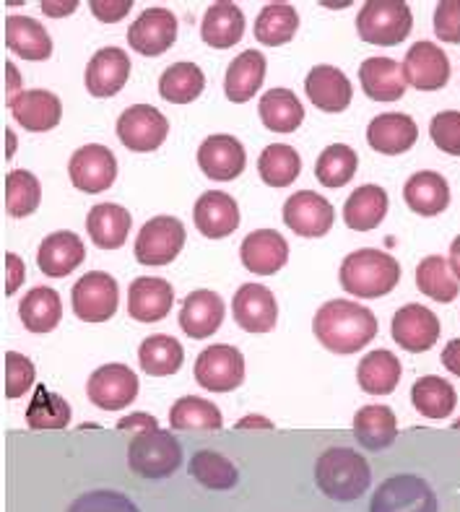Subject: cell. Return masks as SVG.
I'll list each match as a JSON object with an SVG mask.
<instances>
[{
  "label": "cell",
  "instance_id": "1",
  "mask_svg": "<svg viewBox=\"0 0 460 512\" xmlns=\"http://www.w3.org/2000/svg\"><path fill=\"white\" fill-rule=\"evenodd\" d=\"M312 331L320 346L333 354H357L377 336V318L357 302L331 299L315 312Z\"/></svg>",
  "mask_w": 460,
  "mask_h": 512
},
{
  "label": "cell",
  "instance_id": "2",
  "mask_svg": "<svg viewBox=\"0 0 460 512\" xmlns=\"http://www.w3.org/2000/svg\"><path fill=\"white\" fill-rule=\"evenodd\" d=\"M341 286L354 297L377 299L390 294L401 281V263L393 255L375 250V247H362L357 253L346 255L341 263Z\"/></svg>",
  "mask_w": 460,
  "mask_h": 512
},
{
  "label": "cell",
  "instance_id": "3",
  "mask_svg": "<svg viewBox=\"0 0 460 512\" xmlns=\"http://www.w3.org/2000/svg\"><path fill=\"white\" fill-rule=\"evenodd\" d=\"M372 471L364 455L351 448L325 450L315 463V484L325 497L336 502H354L370 489Z\"/></svg>",
  "mask_w": 460,
  "mask_h": 512
},
{
  "label": "cell",
  "instance_id": "4",
  "mask_svg": "<svg viewBox=\"0 0 460 512\" xmlns=\"http://www.w3.org/2000/svg\"><path fill=\"white\" fill-rule=\"evenodd\" d=\"M182 448L167 429H151L133 437L128 448V466L143 479H167L180 468Z\"/></svg>",
  "mask_w": 460,
  "mask_h": 512
},
{
  "label": "cell",
  "instance_id": "5",
  "mask_svg": "<svg viewBox=\"0 0 460 512\" xmlns=\"http://www.w3.org/2000/svg\"><path fill=\"white\" fill-rule=\"evenodd\" d=\"M414 16L403 0H370L357 13V32L370 45H401L411 34Z\"/></svg>",
  "mask_w": 460,
  "mask_h": 512
},
{
  "label": "cell",
  "instance_id": "6",
  "mask_svg": "<svg viewBox=\"0 0 460 512\" xmlns=\"http://www.w3.org/2000/svg\"><path fill=\"white\" fill-rule=\"evenodd\" d=\"M195 380L211 393H229L237 390L245 380V357L240 349L229 344L206 346L195 359Z\"/></svg>",
  "mask_w": 460,
  "mask_h": 512
},
{
  "label": "cell",
  "instance_id": "7",
  "mask_svg": "<svg viewBox=\"0 0 460 512\" xmlns=\"http://www.w3.org/2000/svg\"><path fill=\"white\" fill-rule=\"evenodd\" d=\"M185 245V227L175 216H154L136 237V260L141 266H167Z\"/></svg>",
  "mask_w": 460,
  "mask_h": 512
},
{
  "label": "cell",
  "instance_id": "8",
  "mask_svg": "<svg viewBox=\"0 0 460 512\" xmlns=\"http://www.w3.org/2000/svg\"><path fill=\"white\" fill-rule=\"evenodd\" d=\"M370 512H437V497L424 479L401 474L377 487Z\"/></svg>",
  "mask_w": 460,
  "mask_h": 512
},
{
  "label": "cell",
  "instance_id": "9",
  "mask_svg": "<svg viewBox=\"0 0 460 512\" xmlns=\"http://www.w3.org/2000/svg\"><path fill=\"white\" fill-rule=\"evenodd\" d=\"M117 281L110 273L91 271L73 284V312L84 323H107L117 312Z\"/></svg>",
  "mask_w": 460,
  "mask_h": 512
},
{
  "label": "cell",
  "instance_id": "10",
  "mask_svg": "<svg viewBox=\"0 0 460 512\" xmlns=\"http://www.w3.org/2000/svg\"><path fill=\"white\" fill-rule=\"evenodd\" d=\"M167 133V117L151 104H133L117 117V138L123 141L125 149L138 151V154H149V151L159 149Z\"/></svg>",
  "mask_w": 460,
  "mask_h": 512
},
{
  "label": "cell",
  "instance_id": "11",
  "mask_svg": "<svg viewBox=\"0 0 460 512\" xmlns=\"http://www.w3.org/2000/svg\"><path fill=\"white\" fill-rule=\"evenodd\" d=\"M86 393L89 401L102 411L128 409L138 396V377L125 364H104L91 372Z\"/></svg>",
  "mask_w": 460,
  "mask_h": 512
},
{
  "label": "cell",
  "instance_id": "12",
  "mask_svg": "<svg viewBox=\"0 0 460 512\" xmlns=\"http://www.w3.org/2000/svg\"><path fill=\"white\" fill-rule=\"evenodd\" d=\"M68 175H71L73 188L84 193H104L112 188L117 177V159L102 143H89L71 156Z\"/></svg>",
  "mask_w": 460,
  "mask_h": 512
},
{
  "label": "cell",
  "instance_id": "13",
  "mask_svg": "<svg viewBox=\"0 0 460 512\" xmlns=\"http://www.w3.org/2000/svg\"><path fill=\"white\" fill-rule=\"evenodd\" d=\"M336 211L328 203V198L318 195L315 190H299L284 203V221L299 237H323L331 232Z\"/></svg>",
  "mask_w": 460,
  "mask_h": 512
},
{
  "label": "cell",
  "instance_id": "14",
  "mask_svg": "<svg viewBox=\"0 0 460 512\" xmlns=\"http://www.w3.org/2000/svg\"><path fill=\"white\" fill-rule=\"evenodd\" d=\"M234 323L247 333H271L279 323V305L263 284H242L232 299Z\"/></svg>",
  "mask_w": 460,
  "mask_h": 512
},
{
  "label": "cell",
  "instance_id": "15",
  "mask_svg": "<svg viewBox=\"0 0 460 512\" xmlns=\"http://www.w3.org/2000/svg\"><path fill=\"white\" fill-rule=\"evenodd\" d=\"M403 76L406 84L419 91H437L448 86L450 81V60L442 47L435 42H416L403 60Z\"/></svg>",
  "mask_w": 460,
  "mask_h": 512
},
{
  "label": "cell",
  "instance_id": "16",
  "mask_svg": "<svg viewBox=\"0 0 460 512\" xmlns=\"http://www.w3.org/2000/svg\"><path fill=\"white\" fill-rule=\"evenodd\" d=\"M177 39V19L167 8L143 11L128 29V45L146 58L164 55Z\"/></svg>",
  "mask_w": 460,
  "mask_h": 512
},
{
  "label": "cell",
  "instance_id": "17",
  "mask_svg": "<svg viewBox=\"0 0 460 512\" xmlns=\"http://www.w3.org/2000/svg\"><path fill=\"white\" fill-rule=\"evenodd\" d=\"M393 338L411 354H422L440 338V318L424 305H403L393 318Z\"/></svg>",
  "mask_w": 460,
  "mask_h": 512
},
{
  "label": "cell",
  "instance_id": "18",
  "mask_svg": "<svg viewBox=\"0 0 460 512\" xmlns=\"http://www.w3.org/2000/svg\"><path fill=\"white\" fill-rule=\"evenodd\" d=\"M193 221L198 232L208 240H224L240 227V208L232 195L208 190L203 193L193 208Z\"/></svg>",
  "mask_w": 460,
  "mask_h": 512
},
{
  "label": "cell",
  "instance_id": "19",
  "mask_svg": "<svg viewBox=\"0 0 460 512\" xmlns=\"http://www.w3.org/2000/svg\"><path fill=\"white\" fill-rule=\"evenodd\" d=\"M198 167L208 180H237L245 172V146L234 136L206 138L198 149Z\"/></svg>",
  "mask_w": 460,
  "mask_h": 512
},
{
  "label": "cell",
  "instance_id": "20",
  "mask_svg": "<svg viewBox=\"0 0 460 512\" xmlns=\"http://www.w3.org/2000/svg\"><path fill=\"white\" fill-rule=\"evenodd\" d=\"M130 58L120 47H102L86 65V89L91 97L107 99L128 84Z\"/></svg>",
  "mask_w": 460,
  "mask_h": 512
},
{
  "label": "cell",
  "instance_id": "21",
  "mask_svg": "<svg viewBox=\"0 0 460 512\" xmlns=\"http://www.w3.org/2000/svg\"><path fill=\"white\" fill-rule=\"evenodd\" d=\"M175 305V289L164 279L141 276L128 289V315L138 323H159Z\"/></svg>",
  "mask_w": 460,
  "mask_h": 512
},
{
  "label": "cell",
  "instance_id": "22",
  "mask_svg": "<svg viewBox=\"0 0 460 512\" xmlns=\"http://www.w3.org/2000/svg\"><path fill=\"white\" fill-rule=\"evenodd\" d=\"M240 258L247 271L258 273V276H273L286 266L289 245L276 229H258L242 240Z\"/></svg>",
  "mask_w": 460,
  "mask_h": 512
},
{
  "label": "cell",
  "instance_id": "23",
  "mask_svg": "<svg viewBox=\"0 0 460 512\" xmlns=\"http://www.w3.org/2000/svg\"><path fill=\"white\" fill-rule=\"evenodd\" d=\"M8 107H11V115L19 120V125H24L32 133H47L60 123V115H63L60 99L45 89L19 91V94H13Z\"/></svg>",
  "mask_w": 460,
  "mask_h": 512
},
{
  "label": "cell",
  "instance_id": "24",
  "mask_svg": "<svg viewBox=\"0 0 460 512\" xmlns=\"http://www.w3.org/2000/svg\"><path fill=\"white\" fill-rule=\"evenodd\" d=\"M86 258V247L81 237L73 232H55L42 240L37 253L39 271L50 279H63L76 271Z\"/></svg>",
  "mask_w": 460,
  "mask_h": 512
},
{
  "label": "cell",
  "instance_id": "25",
  "mask_svg": "<svg viewBox=\"0 0 460 512\" xmlns=\"http://www.w3.org/2000/svg\"><path fill=\"white\" fill-rule=\"evenodd\" d=\"M419 138V128L409 115L403 112H388V115H377L367 128V143L377 154L398 156L406 154Z\"/></svg>",
  "mask_w": 460,
  "mask_h": 512
},
{
  "label": "cell",
  "instance_id": "26",
  "mask_svg": "<svg viewBox=\"0 0 460 512\" xmlns=\"http://www.w3.org/2000/svg\"><path fill=\"white\" fill-rule=\"evenodd\" d=\"M224 323V302L211 289H198L188 294L180 310V328L190 338L214 336Z\"/></svg>",
  "mask_w": 460,
  "mask_h": 512
},
{
  "label": "cell",
  "instance_id": "27",
  "mask_svg": "<svg viewBox=\"0 0 460 512\" xmlns=\"http://www.w3.org/2000/svg\"><path fill=\"white\" fill-rule=\"evenodd\" d=\"M305 91L323 112H344L351 104V81L333 65H315L305 78Z\"/></svg>",
  "mask_w": 460,
  "mask_h": 512
},
{
  "label": "cell",
  "instance_id": "28",
  "mask_svg": "<svg viewBox=\"0 0 460 512\" xmlns=\"http://www.w3.org/2000/svg\"><path fill=\"white\" fill-rule=\"evenodd\" d=\"M403 201L419 216H437L450 206V185L440 172L424 169L403 185Z\"/></svg>",
  "mask_w": 460,
  "mask_h": 512
},
{
  "label": "cell",
  "instance_id": "29",
  "mask_svg": "<svg viewBox=\"0 0 460 512\" xmlns=\"http://www.w3.org/2000/svg\"><path fill=\"white\" fill-rule=\"evenodd\" d=\"M359 81L364 94L375 102H396L406 94L403 65L393 58H367L359 65Z\"/></svg>",
  "mask_w": 460,
  "mask_h": 512
},
{
  "label": "cell",
  "instance_id": "30",
  "mask_svg": "<svg viewBox=\"0 0 460 512\" xmlns=\"http://www.w3.org/2000/svg\"><path fill=\"white\" fill-rule=\"evenodd\" d=\"M245 34V13L240 6H234L229 0H221L208 8L201 24V37L208 47L216 50H229Z\"/></svg>",
  "mask_w": 460,
  "mask_h": 512
},
{
  "label": "cell",
  "instance_id": "31",
  "mask_svg": "<svg viewBox=\"0 0 460 512\" xmlns=\"http://www.w3.org/2000/svg\"><path fill=\"white\" fill-rule=\"evenodd\" d=\"M6 45L24 60H47L52 55V39L45 26L21 13L6 19Z\"/></svg>",
  "mask_w": 460,
  "mask_h": 512
},
{
  "label": "cell",
  "instance_id": "32",
  "mask_svg": "<svg viewBox=\"0 0 460 512\" xmlns=\"http://www.w3.org/2000/svg\"><path fill=\"white\" fill-rule=\"evenodd\" d=\"M266 78V58L258 50H245L229 63L224 76V94L232 102H247L258 94Z\"/></svg>",
  "mask_w": 460,
  "mask_h": 512
},
{
  "label": "cell",
  "instance_id": "33",
  "mask_svg": "<svg viewBox=\"0 0 460 512\" xmlns=\"http://www.w3.org/2000/svg\"><path fill=\"white\" fill-rule=\"evenodd\" d=\"M91 242L102 250H117L123 247L130 234V214L115 203H99L86 216Z\"/></svg>",
  "mask_w": 460,
  "mask_h": 512
},
{
  "label": "cell",
  "instance_id": "34",
  "mask_svg": "<svg viewBox=\"0 0 460 512\" xmlns=\"http://www.w3.org/2000/svg\"><path fill=\"white\" fill-rule=\"evenodd\" d=\"M359 388L370 396H388L401 383V362L393 351H370L357 367Z\"/></svg>",
  "mask_w": 460,
  "mask_h": 512
},
{
  "label": "cell",
  "instance_id": "35",
  "mask_svg": "<svg viewBox=\"0 0 460 512\" xmlns=\"http://www.w3.org/2000/svg\"><path fill=\"white\" fill-rule=\"evenodd\" d=\"M385 214H388V193L380 185H362L349 195L344 206L346 227L354 232H370L380 227Z\"/></svg>",
  "mask_w": 460,
  "mask_h": 512
},
{
  "label": "cell",
  "instance_id": "36",
  "mask_svg": "<svg viewBox=\"0 0 460 512\" xmlns=\"http://www.w3.org/2000/svg\"><path fill=\"white\" fill-rule=\"evenodd\" d=\"M354 437L367 450L390 448L398 437V419L388 406H364L354 416Z\"/></svg>",
  "mask_w": 460,
  "mask_h": 512
},
{
  "label": "cell",
  "instance_id": "37",
  "mask_svg": "<svg viewBox=\"0 0 460 512\" xmlns=\"http://www.w3.org/2000/svg\"><path fill=\"white\" fill-rule=\"evenodd\" d=\"M260 120L273 133H294L305 120V107L289 89H271L260 97Z\"/></svg>",
  "mask_w": 460,
  "mask_h": 512
},
{
  "label": "cell",
  "instance_id": "38",
  "mask_svg": "<svg viewBox=\"0 0 460 512\" xmlns=\"http://www.w3.org/2000/svg\"><path fill=\"white\" fill-rule=\"evenodd\" d=\"M19 318L32 333L55 331V325L63 318L60 294L50 286H34L19 302Z\"/></svg>",
  "mask_w": 460,
  "mask_h": 512
},
{
  "label": "cell",
  "instance_id": "39",
  "mask_svg": "<svg viewBox=\"0 0 460 512\" xmlns=\"http://www.w3.org/2000/svg\"><path fill=\"white\" fill-rule=\"evenodd\" d=\"M411 403L427 419H445V416L453 414L458 396H455V388L445 377L427 375L419 377L414 388H411Z\"/></svg>",
  "mask_w": 460,
  "mask_h": 512
},
{
  "label": "cell",
  "instance_id": "40",
  "mask_svg": "<svg viewBox=\"0 0 460 512\" xmlns=\"http://www.w3.org/2000/svg\"><path fill=\"white\" fill-rule=\"evenodd\" d=\"M185 351H182L180 341L164 333L143 338L141 349H138V362H141L143 372L151 377H167L175 375L182 367Z\"/></svg>",
  "mask_w": 460,
  "mask_h": 512
},
{
  "label": "cell",
  "instance_id": "41",
  "mask_svg": "<svg viewBox=\"0 0 460 512\" xmlns=\"http://www.w3.org/2000/svg\"><path fill=\"white\" fill-rule=\"evenodd\" d=\"M416 286H419V292L440 302V305L453 302L460 292L453 268H450V263L442 255H429V258H424L416 266Z\"/></svg>",
  "mask_w": 460,
  "mask_h": 512
},
{
  "label": "cell",
  "instance_id": "42",
  "mask_svg": "<svg viewBox=\"0 0 460 512\" xmlns=\"http://www.w3.org/2000/svg\"><path fill=\"white\" fill-rule=\"evenodd\" d=\"M299 29V13L289 3H268L255 19V39L266 47L292 42Z\"/></svg>",
  "mask_w": 460,
  "mask_h": 512
},
{
  "label": "cell",
  "instance_id": "43",
  "mask_svg": "<svg viewBox=\"0 0 460 512\" xmlns=\"http://www.w3.org/2000/svg\"><path fill=\"white\" fill-rule=\"evenodd\" d=\"M206 89V76L195 63H175L159 78V94L172 104H190Z\"/></svg>",
  "mask_w": 460,
  "mask_h": 512
},
{
  "label": "cell",
  "instance_id": "44",
  "mask_svg": "<svg viewBox=\"0 0 460 512\" xmlns=\"http://www.w3.org/2000/svg\"><path fill=\"white\" fill-rule=\"evenodd\" d=\"M258 172L260 180L271 185V188H286L292 185L294 180L302 172V159H299L297 151L286 143H271L263 149L258 159Z\"/></svg>",
  "mask_w": 460,
  "mask_h": 512
},
{
  "label": "cell",
  "instance_id": "45",
  "mask_svg": "<svg viewBox=\"0 0 460 512\" xmlns=\"http://www.w3.org/2000/svg\"><path fill=\"white\" fill-rule=\"evenodd\" d=\"M190 476L216 492H227L240 481V471L234 468V463L216 450H198L190 461Z\"/></svg>",
  "mask_w": 460,
  "mask_h": 512
},
{
  "label": "cell",
  "instance_id": "46",
  "mask_svg": "<svg viewBox=\"0 0 460 512\" xmlns=\"http://www.w3.org/2000/svg\"><path fill=\"white\" fill-rule=\"evenodd\" d=\"M169 424H172V429H182V432H190V429L214 432V429H221L224 419H221L219 406H214L206 398L185 396L169 411Z\"/></svg>",
  "mask_w": 460,
  "mask_h": 512
},
{
  "label": "cell",
  "instance_id": "47",
  "mask_svg": "<svg viewBox=\"0 0 460 512\" xmlns=\"http://www.w3.org/2000/svg\"><path fill=\"white\" fill-rule=\"evenodd\" d=\"M357 164V151L346 143H333L320 154L318 164H315V177L325 188H344L346 182L357 175Z\"/></svg>",
  "mask_w": 460,
  "mask_h": 512
},
{
  "label": "cell",
  "instance_id": "48",
  "mask_svg": "<svg viewBox=\"0 0 460 512\" xmlns=\"http://www.w3.org/2000/svg\"><path fill=\"white\" fill-rule=\"evenodd\" d=\"M26 424L29 429H65L71 424V406L58 393L37 388L29 409H26Z\"/></svg>",
  "mask_w": 460,
  "mask_h": 512
},
{
  "label": "cell",
  "instance_id": "49",
  "mask_svg": "<svg viewBox=\"0 0 460 512\" xmlns=\"http://www.w3.org/2000/svg\"><path fill=\"white\" fill-rule=\"evenodd\" d=\"M42 198L39 180L26 169H13L6 177V211L13 219H24L34 214Z\"/></svg>",
  "mask_w": 460,
  "mask_h": 512
},
{
  "label": "cell",
  "instance_id": "50",
  "mask_svg": "<svg viewBox=\"0 0 460 512\" xmlns=\"http://www.w3.org/2000/svg\"><path fill=\"white\" fill-rule=\"evenodd\" d=\"M65 512H141L133 500L115 489H97V492L81 494Z\"/></svg>",
  "mask_w": 460,
  "mask_h": 512
},
{
  "label": "cell",
  "instance_id": "51",
  "mask_svg": "<svg viewBox=\"0 0 460 512\" xmlns=\"http://www.w3.org/2000/svg\"><path fill=\"white\" fill-rule=\"evenodd\" d=\"M429 136L440 151L450 156H460V112L445 110L432 117Z\"/></svg>",
  "mask_w": 460,
  "mask_h": 512
},
{
  "label": "cell",
  "instance_id": "52",
  "mask_svg": "<svg viewBox=\"0 0 460 512\" xmlns=\"http://www.w3.org/2000/svg\"><path fill=\"white\" fill-rule=\"evenodd\" d=\"M34 385V364L32 359L19 354V351H8L6 354V396L21 398L29 393Z\"/></svg>",
  "mask_w": 460,
  "mask_h": 512
},
{
  "label": "cell",
  "instance_id": "53",
  "mask_svg": "<svg viewBox=\"0 0 460 512\" xmlns=\"http://www.w3.org/2000/svg\"><path fill=\"white\" fill-rule=\"evenodd\" d=\"M435 34L448 45H460V0H442L435 8Z\"/></svg>",
  "mask_w": 460,
  "mask_h": 512
},
{
  "label": "cell",
  "instance_id": "54",
  "mask_svg": "<svg viewBox=\"0 0 460 512\" xmlns=\"http://www.w3.org/2000/svg\"><path fill=\"white\" fill-rule=\"evenodd\" d=\"M133 8L130 0H120V3H107V0H91V13L97 16L104 24H112V21L125 19V13Z\"/></svg>",
  "mask_w": 460,
  "mask_h": 512
},
{
  "label": "cell",
  "instance_id": "55",
  "mask_svg": "<svg viewBox=\"0 0 460 512\" xmlns=\"http://www.w3.org/2000/svg\"><path fill=\"white\" fill-rule=\"evenodd\" d=\"M24 263H21V258L16 253H8L6 255V294L11 297V294H16V289L21 286V281H24Z\"/></svg>",
  "mask_w": 460,
  "mask_h": 512
},
{
  "label": "cell",
  "instance_id": "56",
  "mask_svg": "<svg viewBox=\"0 0 460 512\" xmlns=\"http://www.w3.org/2000/svg\"><path fill=\"white\" fill-rule=\"evenodd\" d=\"M117 429H120V432H133V429H136V432H151V429H159V424H156V419H151L149 414H133L120 419Z\"/></svg>",
  "mask_w": 460,
  "mask_h": 512
},
{
  "label": "cell",
  "instance_id": "57",
  "mask_svg": "<svg viewBox=\"0 0 460 512\" xmlns=\"http://www.w3.org/2000/svg\"><path fill=\"white\" fill-rule=\"evenodd\" d=\"M442 364L448 367V372L460 377V338H453V341L445 346V351H442Z\"/></svg>",
  "mask_w": 460,
  "mask_h": 512
},
{
  "label": "cell",
  "instance_id": "58",
  "mask_svg": "<svg viewBox=\"0 0 460 512\" xmlns=\"http://www.w3.org/2000/svg\"><path fill=\"white\" fill-rule=\"evenodd\" d=\"M78 8L76 0H65V3H42V11L47 13V16H68V13H73Z\"/></svg>",
  "mask_w": 460,
  "mask_h": 512
},
{
  "label": "cell",
  "instance_id": "59",
  "mask_svg": "<svg viewBox=\"0 0 460 512\" xmlns=\"http://www.w3.org/2000/svg\"><path fill=\"white\" fill-rule=\"evenodd\" d=\"M448 263H450V268H453L455 279L460 281V234H458V237H455L453 242H450V258H448Z\"/></svg>",
  "mask_w": 460,
  "mask_h": 512
}]
</instances>
